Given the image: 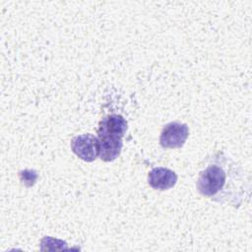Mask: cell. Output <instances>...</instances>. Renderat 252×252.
Returning <instances> with one entry per match:
<instances>
[{"mask_svg": "<svg viewBox=\"0 0 252 252\" xmlns=\"http://www.w3.org/2000/svg\"><path fill=\"white\" fill-rule=\"evenodd\" d=\"M196 187L203 197L234 208L250 196V182L244 170L222 151L204 159Z\"/></svg>", "mask_w": 252, "mask_h": 252, "instance_id": "6da1fadb", "label": "cell"}, {"mask_svg": "<svg viewBox=\"0 0 252 252\" xmlns=\"http://www.w3.org/2000/svg\"><path fill=\"white\" fill-rule=\"evenodd\" d=\"M71 149L79 158L92 162L99 156V141L90 133L78 135L72 139Z\"/></svg>", "mask_w": 252, "mask_h": 252, "instance_id": "7a4b0ae2", "label": "cell"}, {"mask_svg": "<svg viewBox=\"0 0 252 252\" xmlns=\"http://www.w3.org/2000/svg\"><path fill=\"white\" fill-rule=\"evenodd\" d=\"M189 136L187 124L177 121L164 125L159 137V144L163 149L181 148Z\"/></svg>", "mask_w": 252, "mask_h": 252, "instance_id": "3957f363", "label": "cell"}, {"mask_svg": "<svg viewBox=\"0 0 252 252\" xmlns=\"http://www.w3.org/2000/svg\"><path fill=\"white\" fill-rule=\"evenodd\" d=\"M127 121L119 114H108L98 124L97 137L123 138L127 131Z\"/></svg>", "mask_w": 252, "mask_h": 252, "instance_id": "277c9868", "label": "cell"}, {"mask_svg": "<svg viewBox=\"0 0 252 252\" xmlns=\"http://www.w3.org/2000/svg\"><path fill=\"white\" fill-rule=\"evenodd\" d=\"M176 182V173L166 167H155L148 174V183L155 190H168L172 188Z\"/></svg>", "mask_w": 252, "mask_h": 252, "instance_id": "5b68a950", "label": "cell"}, {"mask_svg": "<svg viewBox=\"0 0 252 252\" xmlns=\"http://www.w3.org/2000/svg\"><path fill=\"white\" fill-rule=\"evenodd\" d=\"M99 141V158L103 161H112L121 153L123 142L116 137H97Z\"/></svg>", "mask_w": 252, "mask_h": 252, "instance_id": "8992f818", "label": "cell"}]
</instances>
